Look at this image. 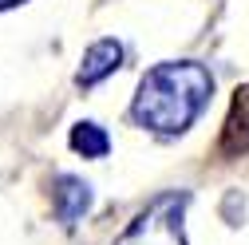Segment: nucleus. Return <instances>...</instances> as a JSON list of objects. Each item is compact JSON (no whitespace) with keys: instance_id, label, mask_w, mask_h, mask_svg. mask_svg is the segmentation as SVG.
<instances>
[{"instance_id":"nucleus-1","label":"nucleus","mask_w":249,"mask_h":245,"mask_svg":"<svg viewBox=\"0 0 249 245\" xmlns=\"http://www.w3.org/2000/svg\"><path fill=\"white\" fill-rule=\"evenodd\" d=\"M213 75L194 59H174V64H154L135 91L131 115L139 127H150L159 135H178L202 115L210 103Z\"/></svg>"},{"instance_id":"nucleus-2","label":"nucleus","mask_w":249,"mask_h":245,"mask_svg":"<svg viewBox=\"0 0 249 245\" xmlns=\"http://www.w3.org/2000/svg\"><path fill=\"white\" fill-rule=\"evenodd\" d=\"M186 202H190L186 194H159L146 210L135 213V222L115 237V245H186Z\"/></svg>"},{"instance_id":"nucleus-3","label":"nucleus","mask_w":249,"mask_h":245,"mask_svg":"<svg viewBox=\"0 0 249 245\" xmlns=\"http://www.w3.org/2000/svg\"><path fill=\"white\" fill-rule=\"evenodd\" d=\"M52 198H55V213L64 226H75L83 213L91 210V186L75 174H59L55 186H52Z\"/></svg>"},{"instance_id":"nucleus-4","label":"nucleus","mask_w":249,"mask_h":245,"mask_svg":"<svg viewBox=\"0 0 249 245\" xmlns=\"http://www.w3.org/2000/svg\"><path fill=\"white\" fill-rule=\"evenodd\" d=\"M119 64H123V48L115 40H95L83 52V64L75 71V83L79 87H95L99 79H107L111 71H119Z\"/></svg>"},{"instance_id":"nucleus-5","label":"nucleus","mask_w":249,"mask_h":245,"mask_svg":"<svg viewBox=\"0 0 249 245\" xmlns=\"http://www.w3.org/2000/svg\"><path fill=\"white\" fill-rule=\"evenodd\" d=\"M222 150L226 155L249 150V83L237 87V95L230 103V119H226V131H222Z\"/></svg>"},{"instance_id":"nucleus-6","label":"nucleus","mask_w":249,"mask_h":245,"mask_svg":"<svg viewBox=\"0 0 249 245\" xmlns=\"http://www.w3.org/2000/svg\"><path fill=\"white\" fill-rule=\"evenodd\" d=\"M71 150L83 155V158H103L111 150V139L99 122H75L71 127Z\"/></svg>"},{"instance_id":"nucleus-7","label":"nucleus","mask_w":249,"mask_h":245,"mask_svg":"<svg viewBox=\"0 0 249 245\" xmlns=\"http://www.w3.org/2000/svg\"><path fill=\"white\" fill-rule=\"evenodd\" d=\"M16 4H24V0H0V8H16Z\"/></svg>"}]
</instances>
